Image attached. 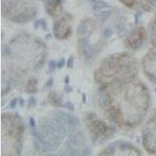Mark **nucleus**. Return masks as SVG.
Masks as SVG:
<instances>
[{"label": "nucleus", "mask_w": 156, "mask_h": 156, "mask_svg": "<svg viewBox=\"0 0 156 156\" xmlns=\"http://www.w3.org/2000/svg\"><path fill=\"white\" fill-rule=\"evenodd\" d=\"M30 126H31V128L35 127V122H34L33 118H30Z\"/></svg>", "instance_id": "aec40b11"}, {"label": "nucleus", "mask_w": 156, "mask_h": 156, "mask_svg": "<svg viewBox=\"0 0 156 156\" xmlns=\"http://www.w3.org/2000/svg\"><path fill=\"white\" fill-rule=\"evenodd\" d=\"M63 107L64 108H68V109H70V110H73V108H73V104H72L71 102H66V104L63 105Z\"/></svg>", "instance_id": "f3484780"}, {"label": "nucleus", "mask_w": 156, "mask_h": 156, "mask_svg": "<svg viewBox=\"0 0 156 156\" xmlns=\"http://www.w3.org/2000/svg\"><path fill=\"white\" fill-rule=\"evenodd\" d=\"M34 27L35 28H39V27H41L42 29H44V30H46L47 29V25L46 23L44 21V20H37V21L34 23Z\"/></svg>", "instance_id": "9d476101"}, {"label": "nucleus", "mask_w": 156, "mask_h": 156, "mask_svg": "<svg viewBox=\"0 0 156 156\" xmlns=\"http://www.w3.org/2000/svg\"><path fill=\"white\" fill-rule=\"evenodd\" d=\"M64 62H65V60H64V58H61L60 60L58 61V62H57V68H58V69H60V68H62V66H63L64 65Z\"/></svg>", "instance_id": "dca6fc26"}, {"label": "nucleus", "mask_w": 156, "mask_h": 156, "mask_svg": "<svg viewBox=\"0 0 156 156\" xmlns=\"http://www.w3.org/2000/svg\"><path fill=\"white\" fill-rule=\"evenodd\" d=\"M57 67V63L55 62V61L51 60L49 62V70L53 71L55 68Z\"/></svg>", "instance_id": "4468645a"}, {"label": "nucleus", "mask_w": 156, "mask_h": 156, "mask_svg": "<svg viewBox=\"0 0 156 156\" xmlns=\"http://www.w3.org/2000/svg\"><path fill=\"white\" fill-rule=\"evenodd\" d=\"M69 32H70V27L65 20H61L60 21H58L55 24L54 33L55 37L58 38H65L69 35Z\"/></svg>", "instance_id": "7ed1b4c3"}, {"label": "nucleus", "mask_w": 156, "mask_h": 156, "mask_svg": "<svg viewBox=\"0 0 156 156\" xmlns=\"http://www.w3.org/2000/svg\"><path fill=\"white\" fill-rule=\"evenodd\" d=\"M55 119L58 121V123L62 125L64 127H68L69 129H73L76 127L78 124V120L76 117L63 112H56L54 115Z\"/></svg>", "instance_id": "f03ea898"}, {"label": "nucleus", "mask_w": 156, "mask_h": 156, "mask_svg": "<svg viewBox=\"0 0 156 156\" xmlns=\"http://www.w3.org/2000/svg\"><path fill=\"white\" fill-rule=\"evenodd\" d=\"M144 31L140 27L138 30H136L130 36L129 39V45L133 48H137L140 46L143 42V37H144Z\"/></svg>", "instance_id": "39448f33"}, {"label": "nucleus", "mask_w": 156, "mask_h": 156, "mask_svg": "<svg viewBox=\"0 0 156 156\" xmlns=\"http://www.w3.org/2000/svg\"><path fill=\"white\" fill-rule=\"evenodd\" d=\"M100 103H101V105H105L106 104H108V98L106 95H104V94H101V97H100L99 99Z\"/></svg>", "instance_id": "f8f14e48"}, {"label": "nucleus", "mask_w": 156, "mask_h": 156, "mask_svg": "<svg viewBox=\"0 0 156 156\" xmlns=\"http://www.w3.org/2000/svg\"><path fill=\"white\" fill-rule=\"evenodd\" d=\"M119 1L129 7H132L138 2V0H119ZM139 4L144 9L150 10L156 6V0H139Z\"/></svg>", "instance_id": "20e7f679"}, {"label": "nucleus", "mask_w": 156, "mask_h": 156, "mask_svg": "<svg viewBox=\"0 0 156 156\" xmlns=\"http://www.w3.org/2000/svg\"><path fill=\"white\" fill-rule=\"evenodd\" d=\"M150 62V76L153 80H156V51L152 52L149 57Z\"/></svg>", "instance_id": "423d86ee"}, {"label": "nucleus", "mask_w": 156, "mask_h": 156, "mask_svg": "<svg viewBox=\"0 0 156 156\" xmlns=\"http://www.w3.org/2000/svg\"><path fill=\"white\" fill-rule=\"evenodd\" d=\"M151 30H152V37H153V41L156 44V16L154 18V23H153L152 27H151Z\"/></svg>", "instance_id": "9b49d317"}, {"label": "nucleus", "mask_w": 156, "mask_h": 156, "mask_svg": "<svg viewBox=\"0 0 156 156\" xmlns=\"http://www.w3.org/2000/svg\"><path fill=\"white\" fill-rule=\"evenodd\" d=\"M112 34V31L111 30V29L109 28L105 29V30H104V32H103V35H104V37H105V38H108V37H111Z\"/></svg>", "instance_id": "ddd939ff"}, {"label": "nucleus", "mask_w": 156, "mask_h": 156, "mask_svg": "<svg viewBox=\"0 0 156 156\" xmlns=\"http://www.w3.org/2000/svg\"><path fill=\"white\" fill-rule=\"evenodd\" d=\"M67 65H68V67H69V68H72L73 67V58L72 56L70 57V58H69V59H68V63H67Z\"/></svg>", "instance_id": "a211bd4d"}, {"label": "nucleus", "mask_w": 156, "mask_h": 156, "mask_svg": "<svg viewBox=\"0 0 156 156\" xmlns=\"http://www.w3.org/2000/svg\"><path fill=\"white\" fill-rule=\"evenodd\" d=\"M52 81H53V80H52V79H49V80H48V81L47 82V83H46V85H45V87H51V84H52Z\"/></svg>", "instance_id": "412c9836"}, {"label": "nucleus", "mask_w": 156, "mask_h": 156, "mask_svg": "<svg viewBox=\"0 0 156 156\" xmlns=\"http://www.w3.org/2000/svg\"><path fill=\"white\" fill-rule=\"evenodd\" d=\"M109 16H110V12L106 11V12H101V13H99V14L97 16H98V19L101 20V21L104 22L108 20V18L109 17Z\"/></svg>", "instance_id": "1a4fd4ad"}, {"label": "nucleus", "mask_w": 156, "mask_h": 156, "mask_svg": "<svg viewBox=\"0 0 156 156\" xmlns=\"http://www.w3.org/2000/svg\"><path fill=\"white\" fill-rule=\"evenodd\" d=\"M34 81V80H32L29 82V83L27 84V92H35L36 91V80L34 83L33 82Z\"/></svg>", "instance_id": "6e6552de"}, {"label": "nucleus", "mask_w": 156, "mask_h": 156, "mask_svg": "<svg viewBox=\"0 0 156 156\" xmlns=\"http://www.w3.org/2000/svg\"><path fill=\"white\" fill-rule=\"evenodd\" d=\"M28 108H30V106H33V105H35V99H34V98L33 97H31V98H30V99H29V101H28Z\"/></svg>", "instance_id": "2eb2a0df"}, {"label": "nucleus", "mask_w": 156, "mask_h": 156, "mask_svg": "<svg viewBox=\"0 0 156 156\" xmlns=\"http://www.w3.org/2000/svg\"><path fill=\"white\" fill-rule=\"evenodd\" d=\"M16 98H14V99L12 100V101H11V103H10V107L11 108H14L15 107H16Z\"/></svg>", "instance_id": "6ab92c4d"}, {"label": "nucleus", "mask_w": 156, "mask_h": 156, "mask_svg": "<svg viewBox=\"0 0 156 156\" xmlns=\"http://www.w3.org/2000/svg\"><path fill=\"white\" fill-rule=\"evenodd\" d=\"M144 133V144L149 151L156 154V115L149 120Z\"/></svg>", "instance_id": "f257e3e1"}, {"label": "nucleus", "mask_w": 156, "mask_h": 156, "mask_svg": "<svg viewBox=\"0 0 156 156\" xmlns=\"http://www.w3.org/2000/svg\"><path fill=\"white\" fill-rule=\"evenodd\" d=\"M88 30V23H87V21H83L80 24L77 29V34L79 35H83Z\"/></svg>", "instance_id": "0eeeda50"}]
</instances>
